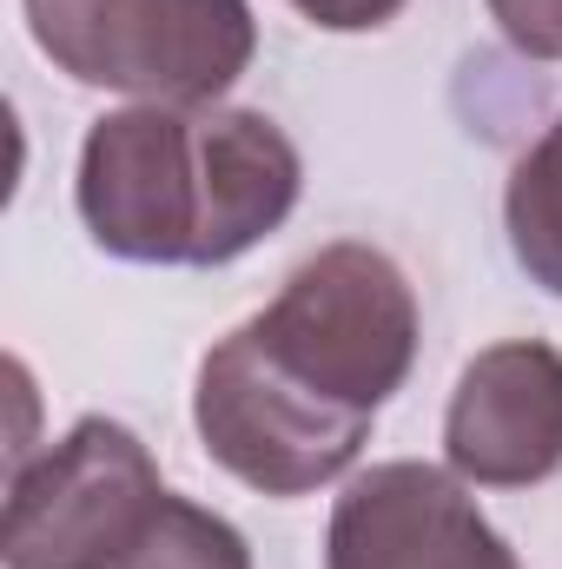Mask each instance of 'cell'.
<instances>
[{
    "instance_id": "7a4b0ae2",
    "label": "cell",
    "mask_w": 562,
    "mask_h": 569,
    "mask_svg": "<svg viewBox=\"0 0 562 569\" xmlns=\"http://www.w3.org/2000/svg\"><path fill=\"white\" fill-rule=\"evenodd\" d=\"M33 47L80 87L212 107L259 53L252 0H20Z\"/></svg>"
},
{
    "instance_id": "277c9868",
    "label": "cell",
    "mask_w": 562,
    "mask_h": 569,
    "mask_svg": "<svg viewBox=\"0 0 562 569\" xmlns=\"http://www.w3.org/2000/svg\"><path fill=\"white\" fill-rule=\"evenodd\" d=\"M159 503L165 483L140 437L113 418H80L60 443L13 463L0 557L7 569H113Z\"/></svg>"
},
{
    "instance_id": "6da1fadb",
    "label": "cell",
    "mask_w": 562,
    "mask_h": 569,
    "mask_svg": "<svg viewBox=\"0 0 562 569\" xmlns=\"http://www.w3.org/2000/svg\"><path fill=\"white\" fill-rule=\"evenodd\" d=\"M304 192V159L252 107H127L87 127L73 206L127 266L212 272L272 239Z\"/></svg>"
},
{
    "instance_id": "30bf717a",
    "label": "cell",
    "mask_w": 562,
    "mask_h": 569,
    "mask_svg": "<svg viewBox=\"0 0 562 569\" xmlns=\"http://www.w3.org/2000/svg\"><path fill=\"white\" fill-rule=\"evenodd\" d=\"M523 60H562V0H483Z\"/></svg>"
},
{
    "instance_id": "8992f818",
    "label": "cell",
    "mask_w": 562,
    "mask_h": 569,
    "mask_svg": "<svg viewBox=\"0 0 562 569\" xmlns=\"http://www.w3.org/2000/svg\"><path fill=\"white\" fill-rule=\"evenodd\" d=\"M324 569H516V550L456 470L398 457L351 477L331 503Z\"/></svg>"
},
{
    "instance_id": "ba28073f",
    "label": "cell",
    "mask_w": 562,
    "mask_h": 569,
    "mask_svg": "<svg viewBox=\"0 0 562 569\" xmlns=\"http://www.w3.org/2000/svg\"><path fill=\"white\" fill-rule=\"evenodd\" d=\"M503 232H510V252L530 272V284L562 298V113L516 159V172L503 186Z\"/></svg>"
},
{
    "instance_id": "52a82bcc",
    "label": "cell",
    "mask_w": 562,
    "mask_h": 569,
    "mask_svg": "<svg viewBox=\"0 0 562 569\" xmlns=\"http://www.w3.org/2000/svg\"><path fill=\"white\" fill-rule=\"evenodd\" d=\"M443 457L463 483L483 490H530L562 470V351L543 338L490 345L463 365L450 411H443Z\"/></svg>"
},
{
    "instance_id": "3957f363",
    "label": "cell",
    "mask_w": 562,
    "mask_h": 569,
    "mask_svg": "<svg viewBox=\"0 0 562 569\" xmlns=\"http://www.w3.org/2000/svg\"><path fill=\"white\" fill-rule=\"evenodd\" d=\"M245 325L298 385L358 418H378L418 365V291L378 246L358 239L291 266L279 298Z\"/></svg>"
},
{
    "instance_id": "9c48e42d",
    "label": "cell",
    "mask_w": 562,
    "mask_h": 569,
    "mask_svg": "<svg viewBox=\"0 0 562 569\" xmlns=\"http://www.w3.org/2000/svg\"><path fill=\"white\" fill-rule=\"evenodd\" d=\"M113 569H252V550H245V537H239L219 510L185 503V497L165 490L159 517L145 523L140 543H133Z\"/></svg>"
},
{
    "instance_id": "5b68a950",
    "label": "cell",
    "mask_w": 562,
    "mask_h": 569,
    "mask_svg": "<svg viewBox=\"0 0 562 569\" xmlns=\"http://www.w3.org/2000/svg\"><path fill=\"white\" fill-rule=\"evenodd\" d=\"M192 425L219 470H232L239 483H252L265 497H311V490L338 483L371 437V418L338 411L331 398L298 385L252 338V325L225 331L199 358Z\"/></svg>"
},
{
    "instance_id": "8fae6325",
    "label": "cell",
    "mask_w": 562,
    "mask_h": 569,
    "mask_svg": "<svg viewBox=\"0 0 562 569\" xmlns=\"http://www.w3.org/2000/svg\"><path fill=\"white\" fill-rule=\"evenodd\" d=\"M311 27H324V33H378V27H391L411 0H291Z\"/></svg>"
}]
</instances>
